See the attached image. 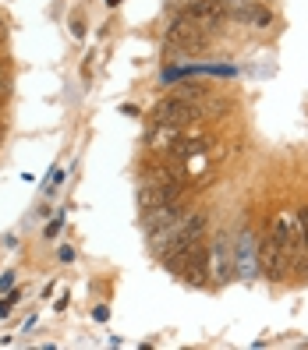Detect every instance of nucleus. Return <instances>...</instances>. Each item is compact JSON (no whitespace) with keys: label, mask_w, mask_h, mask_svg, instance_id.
<instances>
[{"label":"nucleus","mask_w":308,"mask_h":350,"mask_svg":"<svg viewBox=\"0 0 308 350\" xmlns=\"http://www.w3.org/2000/svg\"><path fill=\"white\" fill-rule=\"evenodd\" d=\"M202 237H205V216L202 213H184L174 223V230L163 237V244H159L163 262H167L170 269H181V258L188 255L195 244H202Z\"/></svg>","instance_id":"obj_1"},{"label":"nucleus","mask_w":308,"mask_h":350,"mask_svg":"<svg viewBox=\"0 0 308 350\" xmlns=\"http://www.w3.org/2000/svg\"><path fill=\"white\" fill-rule=\"evenodd\" d=\"M181 216H184V198H181V202H159V205H153V209L142 213V230H146L149 241L159 248L163 237L174 230V223H177Z\"/></svg>","instance_id":"obj_2"},{"label":"nucleus","mask_w":308,"mask_h":350,"mask_svg":"<svg viewBox=\"0 0 308 350\" xmlns=\"http://www.w3.org/2000/svg\"><path fill=\"white\" fill-rule=\"evenodd\" d=\"M209 36H213V29H205V25L192 22V18H184V14H174L170 25H167V43L174 50H184V46L198 50V46L209 43Z\"/></svg>","instance_id":"obj_3"},{"label":"nucleus","mask_w":308,"mask_h":350,"mask_svg":"<svg viewBox=\"0 0 308 350\" xmlns=\"http://www.w3.org/2000/svg\"><path fill=\"white\" fill-rule=\"evenodd\" d=\"M202 113L198 103L192 99H181V96H170V99H163L156 103V110H153V124H170V128H188L192 120Z\"/></svg>","instance_id":"obj_4"},{"label":"nucleus","mask_w":308,"mask_h":350,"mask_svg":"<svg viewBox=\"0 0 308 350\" xmlns=\"http://www.w3.org/2000/svg\"><path fill=\"white\" fill-rule=\"evenodd\" d=\"M259 269L266 273V280H273V283H280V280L291 276V258H287V252L277 248V241H273V237H266V241H262Z\"/></svg>","instance_id":"obj_5"},{"label":"nucleus","mask_w":308,"mask_h":350,"mask_svg":"<svg viewBox=\"0 0 308 350\" xmlns=\"http://www.w3.org/2000/svg\"><path fill=\"white\" fill-rule=\"evenodd\" d=\"M177 14L192 18L205 29H216L223 22V4H216V0H184V4H177Z\"/></svg>","instance_id":"obj_6"},{"label":"nucleus","mask_w":308,"mask_h":350,"mask_svg":"<svg viewBox=\"0 0 308 350\" xmlns=\"http://www.w3.org/2000/svg\"><path fill=\"white\" fill-rule=\"evenodd\" d=\"M188 283L202 286V283H209V252L202 248V244H195V248L181 258V269H177Z\"/></svg>","instance_id":"obj_7"},{"label":"nucleus","mask_w":308,"mask_h":350,"mask_svg":"<svg viewBox=\"0 0 308 350\" xmlns=\"http://www.w3.org/2000/svg\"><path fill=\"white\" fill-rule=\"evenodd\" d=\"M177 135H181V128H170V124H153V131H149V146H153V149H167V152H170V146L177 142Z\"/></svg>","instance_id":"obj_8"},{"label":"nucleus","mask_w":308,"mask_h":350,"mask_svg":"<svg viewBox=\"0 0 308 350\" xmlns=\"http://www.w3.org/2000/svg\"><path fill=\"white\" fill-rule=\"evenodd\" d=\"M234 14H238V18H248V22L259 25V29H266V25L273 22V14L266 11V8H244V11H234Z\"/></svg>","instance_id":"obj_9"},{"label":"nucleus","mask_w":308,"mask_h":350,"mask_svg":"<svg viewBox=\"0 0 308 350\" xmlns=\"http://www.w3.org/2000/svg\"><path fill=\"white\" fill-rule=\"evenodd\" d=\"M298 219V234H301V244H305V255H308V205H301V209L294 213Z\"/></svg>","instance_id":"obj_10"},{"label":"nucleus","mask_w":308,"mask_h":350,"mask_svg":"<svg viewBox=\"0 0 308 350\" xmlns=\"http://www.w3.org/2000/svg\"><path fill=\"white\" fill-rule=\"evenodd\" d=\"M8 92H11V75H8L4 68H0V99H4Z\"/></svg>","instance_id":"obj_11"},{"label":"nucleus","mask_w":308,"mask_h":350,"mask_svg":"<svg viewBox=\"0 0 308 350\" xmlns=\"http://www.w3.org/2000/svg\"><path fill=\"white\" fill-rule=\"evenodd\" d=\"M216 4H244V0H216Z\"/></svg>","instance_id":"obj_12"}]
</instances>
